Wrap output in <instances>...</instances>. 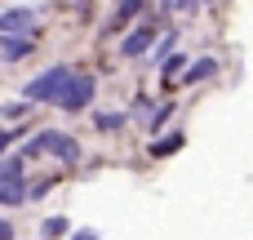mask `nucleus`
I'll use <instances>...</instances> for the list:
<instances>
[{"instance_id": "nucleus-1", "label": "nucleus", "mask_w": 253, "mask_h": 240, "mask_svg": "<svg viewBox=\"0 0 253 240\" xmlns=\"http://www.w3.org/2000/svg\"><path fill=\"white\" fill-rule=\"evenodd\" d=\"M71 76H76V71H67V67H49V71H40L36 80L22 85V98H27V102H53V107H58V98L67 94Z\"/></svg>"}, {"instance_id": "nucleus-2", "label": "nucleus", "mask_w": 253, "mask_h": 240, "mask_svg": "<svg viewBox=\"0 0 253 240\" xmlns=\"http://www.w3.org/2000/svg\"><path fill=\"white\" fill-rule=\"evenodd\" d=\"M93 76H71V85H67V94L58 98V111H67V116H80L89 102H93Z\"/></svg>"}, {"instance_id": "nucleus-3", "label": "nucleus", "mask_w": 253, "mask_h": 240, "mask_svg": "<svg viewBox=\"0 0 253 240\" xmlns=\"http://www.w3.org/2000/svg\"><path fill=\"white\" fill-rule=\"evenodd\" d=\"M36 31V9H4L0 13V36H31Z\"/></svg>"}, {"instance_id": "nucleus-4", "label": "nucleus", "mask_w": 253, "mask_h": 240, "mask_svg": "<svg viewBox=\"0 0 253 240\" xmlns=\"http://www.w3.org/2000/svg\"><path fill=\"white\" fill-rule=\"evenodd\" d=\"M151 40H156V27H138V31H129V36H125L120 53H125V58H142V53L151 49Z\"/></svg>"}, {"instance_id": "nucleus-5", "label": "nucleus", "mask_w": 253, "mask_h": 240, "mask_svg": "<svg viewBox=\"0 0 253 240\" xmlns=\"http://www.w3.org/2000/svg\"><path fill=\"white\" fill-rule=\"evenodd\" d=\"M31 49H36L31 36H0V58H4V62H22Z\"/></svg>"}, {"instance_id": "nucleus-6", "label": "nucleus", "mask_w": 253, "mask_h": 240, "mask_svg": "<svg viewBox=\"0 0 253 240\" xmlns=\"http://www.w3.org/2000/svg\"><path fill=\"white\" fill-rule=\"evenodd\" d=\"M62 138H67V134H58V129H40V134L27 143V151H22V156H53Z\"/></svg>"}, {"instance_id": "nucleus-7", "label": "nucleus", "mask_w": 253, "mask_h": 240, "mask_svg": "<svg viewBox=\"0 0 253 240\" xmlns=\"http://www.w3.org/2000/svg\"><path fill=\"white\" fill-rule=\"evenodd\" d=\"M213 71H218V62H213V58H200V62H191V67L182 71V80H178V85H200V80H209Z\"/></svg>"}, {"instance_id": "nucleus-8", "label": "nucleus", "mask_w": 253, "mask_h": 240, "mask_svg": "<svg viewBox=\"0 0 253 240\" xmlns=\"http://www.w3.org/2000/svg\"><path fill=\"white\" fill-rule=\"evenodd\" d=\"M138 9H142V0H120V9H116V18L107 22V31H116V27H125V22H129V18L138 13Z\"/></svg>"}, {"instance_id": "nucleus-9", "label": "nucleus", "mask_w": 253, "mask_h": 240, "mask_svg": "<svg viewBox=\"0 0 253 240\" xmlns=\"http://www.w3.org/2000/svg\"><path fill=\"white\" fill-rule=\"evenodd\" d=\"M18 178H22V156H9V160H0V187L18 183Z\"/></svg>"}, {"instance_id": "nucleus-10", "label": "nucleus", "mask_w": 253, "mask_h": 240, "mask_svg": "<svg viewBox=\"0 0 253 240\" xmlns=\"http://www.w3.org/2000/svg\"><path fill=\"white\" fill-rule=\"evenodd\" d=\"M27 200V183L18 178V183H9V187H0V205H22Z\"/></svg>"}, {"instance_id": "nucleus-11", "label": "nucleus", "mask_w": 253, "mask_h": 240, "mask_svg": "<svg viewBox=\"0 0 253 240\" xmlns=\"http://www.w3.org/2000/svg\"><path fill=\"white\" fill-rule=\"evenodd\" d=\"M53 156H58V160H62V165H76V160H80V143H76V138H62V143H58V151H53Z\"/></svg>"}, {"instance_id": "nucleus-12", "label": "nucleus", "mask_w": 253, "mask_h": 240, "mask_svg": "<svg viewBox=\"0 0 253 240\" xmlns=\"http://www.w3.org/2000/svg\"><path fill=\"white\" fill-rule=\"evenodd\" d=\"M182 147V134H169V138H160V143H151V156H173Z\"/></svg>"}, {"instance_id": "nucleus-13", "label": "nucleus", "mask_w": 253, "mask_h": 240, "mask_svg": "<svg viewBox=\"0 0 253 240\" xmlns=\"http://www.w3.org/2000/svg\"><path fill=\"white\" fill-rule=\"evenodd\" d=\"M93 125H98L102 134H111V129H120V125H125V116H120V111H102V116H93Z\"/></svg>"}, {"instance_id": "nucleus-14", "label": "nucleus", "mask_w": 253, "mask_h": 240, "mask_svg": "<svg viewBox=\"0 0 253 240\" xmlns=\"http://www.w3.org/2000/svg\"><path fill=\"white\" fill-rule=\"evenodd\" d=\"M187 67H182V53H169L165 58V85H173V76H182Z\"/></svg>"}, {"instance_id": "nucleus-15", "label": "nucleus", "mask_w": 253, "mask_h": 240, "mask_svg": "<svg viewBox=\"0 0 253 240\" xmlns=\"http://www.w3.org/2000/svg\"><path fill=\"white\" fill-rule=\"evenodd\" d=\"M67 227H71L67 218H44V227H40V232H44L49 240H58V236H67Z\"/></svg>"}, {"instance_id": "nucleus-16", "label": "nucleus", "mask_w": 253, "mask_h": 240, "mask_svg": "<svg viewBox=\"0 0 253 240\" xmlns=\"http://www.w3.org/2000/svg\"><path fill=\"white\" fill-rule=\"evenodd\" d=\"M173 45H178V36H165V40H160V45H156V58H160V62H165V58H169V53H173Z\"/></svg>"}, {"instance_id": "nucleus-17", "label": "nucleus", "mask_w": 253, "mask_h": 240, "mask_svg": "<svg viewBox=\"0 0 253 240\" xmlns=\"http://www.w3.org/2000/svg\"><path fill=\"white\" fill-rule=\"evenodd\" d=\"M27 107H31V102H27V98H22V102H9V107H4V111H0V116H9V120H18V116H22V111H27Z\"/></svg>"}, {"instance_id": "nucleus-18", "label": "nucleus", "mask_w": 253, "mask_h": 240, "mask_svg": "<svg viewBox=\"0 0 253 240\" xmlns=\"http://www.w3.org/2000/svg\"><path fill=\"white\" fill-rule=\"evenodd\" d=\"M169 116H173V107H169V102H165V107H160V111H156V116H151V129H160V125H169Z\"/></svg>"}, {"instance_id": "nucleus-19", "label": "nucleus", "mask_w": 253, "mask_h": 240, "mask_svg": "<svg viewBox=\"0 0 253 240\" xmlns=\"http://www.w3.org/2000/svg\"><path fill=\"white\" fill-rule=\"evenodd\" d=\"M196 4H200V0H169L165 9H178V13H196Z\"/></svg>"}, {"instance_id": "nucleus-20", "label": "nucleus", "mask_w": 253, "mask_h": 240, "mask_svg": "<svg viewBox=\"0 0 253 240\" xmlns=\"http://www.w3.org/2000/svg\"><path fill=\"white\" fill-rule=\"evenodd\" d=\"M9 143H13V134H0V151H4V147H9Z\"/></svg>"}, {"instance_id": "nucleus-21", "label": "nucleus", "mask_w": 253, "mask_h": 240, "mask_svg": "<svg viewBox=\"0 0 253 240\" xmlns=\"http://www.w3.org/2000/svg\"><path fill=\"white\" fill-rule=\"evenodd\" d=\"M13 236V232H9V223H0V240H9Z\"/></svg>"}, {"instance_id": "nucleus-22", "label": "nucleus", "mask_w": 253, "mask_h": 240, "mask_svg": "<svg viewBox=\"0 0 253 240\" xmlns=\"http://www.w3.org/2000/svg\"><path fill=\"white\" fill-rule=\"evenodd\" d=\"M76 240H98V232H80V236H76Z\"/></svg>"}]
</instances>
